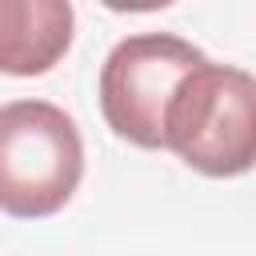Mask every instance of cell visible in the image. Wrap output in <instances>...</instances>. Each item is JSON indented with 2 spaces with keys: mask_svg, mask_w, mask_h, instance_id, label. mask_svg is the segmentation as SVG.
<instances>
[{
  "mask_svg": "<svg viewBox=\"0 0 256 256\" xmlns=\"http://www.w3.org/2000/svg\"><path fill=\"white\" fill-rule=\"evenodd\" d=\"M164 148L204 176L256 168V76L232 64H196L164 112Z\"/></svg>",
  "mask_w": 256,
  "mask_h": 256,
  "instance_id": "1",
  "label": "cell"
},
{
  "mask_svg": "<svg viewBox=\"0 0 256 256\" xmlns=\"http://www.w3.org/2000/svg\"><path fill=\"white\" fill-rule=\"evenodd\" d=\"M84 176V140L72 116L48 100L0 108V212L40 220L60 212Z\"/></svg>",
  "mask_w": 256,
  "mask_h": 256,
  "instance_id": "2",
  "label": "cell"
},
{
  "mask_svg": "<svg viewBox=\"0 0 256 256\" xmlns=\"http://www.w3.org/2000/svg\"><path fill=\"white\" fill-rule=\"evenodd\" d=\"M208 56L172 32L124 36L100 68V112L108 128L140 148H164V112L180 80Z\"/></svg>",
  "mask_w": 256,
  "mask_h": 256,
  "instance_id": "3",
  "label": "cell"
},
{
  "mask_svg": "<svg viewBox=\"0 0 256 256\" xmlns=\"http://www.w3.org/2000/svg\"><path fill=\"white\" fill-rule=\"evenodd\" d=\"M68 0H0V72L44 76L72 44Z\"/></svg>",
  "mask_w": 256,
  "mask_h": 256,
  "instance_id": "4",
  "label": "cell"
}]
</instances>
